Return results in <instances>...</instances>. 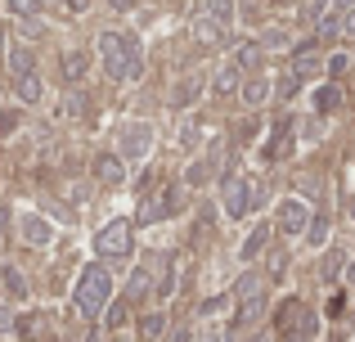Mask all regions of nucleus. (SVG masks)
I'll use <instances>...</instances> for the list:
<instances>
[{
	"mask_svg": "<svg viewBox=\"0 0 355 342\" xmlns=\"http://www.w3.org/2000/svg\"><path fill=\"white\" fill-rule=\"evenodd\" d=\"M347 9H355V0H333V14H347Z\"/></svg>",
	"mask_w": 355,
	"mask_h": 342,
	"instance_id": "41",
	"label": "nucleus"
},
{
	"mask_svg": "<svg viewBox=\"0 0 355 342\" xmlns=\"http://www.w3.org/2000/svg\"><path fill=\"white\" fill-rule=\"evenodd\" d=\"M9 63H14V77H23V72H36V54L27 50V45L9 50Z\"/></svg>",
	"mask_w": 355,
	"mask_h": 342,
	"instance_id": "22",
	"label": "nucleus"
},
{
	"mask_svg": "<svg viewBox=\"0 0 355 342\" xmlns=\"http://www.w3.org/2000/svg\"><path fill=\"white\" fill-rule=\"evenodd\" d=\"M108 298H113V275H108V266H86L77 280V289H72V307H77L81 320H95L99 311L108 307Z\"/></svg>",
	"mask_w": 355,
	"mask_h": 342,
	"instance_id": "2",
	"label": "nucleus"
},
{
	"mask_svg": "<svg viewBox=\"0 0 355 342\" xmlns=\"http://www.w3.org/2000/svg\"><path fill=\"white\" fill-rule=\"evenodd\" d=\"M261 203V185L243 180V176H225V189H220V207H225L230 221H243L252 207Z\"/></svg>",
	"mask_w": 355,
	"mask_h": 342,
	"instance_id": "4",
	"label": "nucleus"
},
{
	"mask_svg": "<svg viewBox=\"0 0 355 342\" xmlns=\"http://www.w3.org/2000/svg\"><path fill=\"white\" fill-rule=\"evenodd\" d=\"M288 72H293L297 81H315V77H324V54H320V41L297 45V54H293V63H288Z\"/></svg>",
	"mask_w": 355,
	"mask_h": 342,
	"instance_id": "7",
	"label": "nucleus"
},
{
	"mask_svg": "<svg viewBox=\"0 0 355 342\" xmlns=\"http://www.w3.org/2000/svg\"><path fill=\"white\" fill-rule=\"evenodd\" d=\"M18 230H23V239H27V243H36V248H45L54 239V225L45 216H36V212H27V216L18 221Z\"/></svg>",
	"mask_w": 355,
	"mask_h": 342,
	"instance_id": "12",
	"label": "nucleus"
},
{
	"mask_svg": "<svg viewBox=\"0 0 355 342\" xmlns=\"http://www.w3.org/2000/svg\"><path fill=\"white\" fill-rule=\"evenodd\" d=\"M171 289H175V271H166V275H162V284H157V298L166 302V298H171Z\"/></svg>",
	"mask_w": 355,
	"mask_h": 342,
	"instance_id": "35",
	"label": "nucleus"
},
{
	"mask_svg": "<svg viewBox=\"0 0 355 342\" xmlns=\"http://www.w3.org/2000/svg\"><path fill=\"white\" fill-rule=\"evenodd\" d=\"M95 176H99V185H121V180H126V162H121V153H104V158H95Z\"/></svg>",
	"mask_w": 355,
	"mask_h": 342,
	"instance_id": "13",
	"label": "nucleus"
},
{
	"mask_svg": "<svg viewBox=\"0 0 355 342\" xmlns=\"http://www.w3.org/2000/svg\"><path fill=\"white\" fill-rule=\"evenodd\" d=\"M302 86H306V81H297L293 72H284V77H279V95H284V99H293V95H297Z\"/></svg>",
	"mask_w": 355,
	"mask_h": 342,
	"instance_id": "32",
	"label": "nucleus"
},
{
	"mask_svg": "<svg viewBox=\"0 0 355 342\" xmlns=\"http://www.w3.org/2000/svg\"><path fill=\"white\" fill-rule=\"evenodd\" d=\"M347 289H351V293H355V262H351V266H347Z\"/></svg>",
	"mask_w": 355,
	"mask_h": 342,
	"instance_id": "43",
	"label": "nucleus"
},
{
	"mask_svg": "<svg viewBox=\"0 0 355 342\" xmlns=\"http://www.w3.org/2000/svg\"><path fill=\"white\" fill-rule=\"evenodd\" d=\"M108 5H117V9H130V5H135V0H108Z\"/></svg>",
	"mask_w": 355,
	"mask_h": 342,
	"instance_id": "45",
	"label": "nucleus"
},
{
	"mask_svg": "<svg viewBox=\"0 0 355 342\" xmlns=\"http://www.w3.org/2000/svg\"><path fill=\"white\" fill-rule=\"evenodd\" d=\"M95 253L99 257H130V221H108L104 230L95 234Z\"/></svg>",
	"mask_w": 355,
	"mask_h": 342,
	"instance_id": "5",
	"label": "nucleus"
},
{
	"mask_svg": "<svg viewBox=\"0 0 355 342\" xmlns=\"http://www.w3.org/2000/svg\"><path fill=\"white\" fill-rule=\"evenodd\" d=\"M261 45H270V50H279V45H288V36L284 32H266V41Z\"/></svg>",
	"mask_w": 355,
	"mask_h": 342,
	"instance_id": "37",
	"label": "nucleus"
},
{
	"mask_svg": "<svg viewBox=\"0 0 355 342\" xmlns=\"http://www.w3.org/2000/svg\"><path fill=\"white\" fill-rule=\"evenodd\" d=\"M0 334H14V311L0 307Z\"/></svg>",
	"mask_w": 355,
	"mask_h": 342,
	"instance_id": "36",
	"label": "nucleus"
},
{
	"mask_svg": "<svg viewBox=\"0 0 355 342\" xmlns=\"http://www.w3.org/2000/svg\"><path fill=\"white\" fill-rule=\"evenodd\" d=\"M59 113L63 117H81V113H86V95H81V90H68V99H63Z\"/></svg>",
	"mask_w": 355,
	"mask_h": 342,
	"instance_id": "28",
	"label": "nucleus"
},
{
	"mask_svg": "<svg viewBox=\"0 0 355 342\" xmlns=\"http://www.w3.org/2000/svg\"><path fill=\"white\" fill-rule=\"evenodd\" d=\"M342 36H355V9L342 14Z\"/></svg>",
	"mask_w": 355,
	"mask_h": 342,
	"instance_id": "38",
	"label": "nucleus"
},
{
	"mask_svg": "<svg viewBox=\"0 0 355 342\" xmlns=\"http://www.w3.org/2000/svg\"><path fill=\"white\" fill-rule=\"evenodd\" d=\"M275 5H288V0H275Z\"/></svg>",
	"mask_w": 355,
	"mask_h": 342,
	"instance_id": "49",
	"label": "nucleus"
},
{
	"mask_svg": "<svg viewBox=\"0 0 355 342\" xmlns=\"http://www.w3.org/2000/svg\"><path fill=\"white\" fill-rule=\"evenodd\" d=\"M198 18H207L211 27H220V32H225V27L234 23V0H207Z\"/></svg>",
	"mask_w": 355,
	"mask_h": 342,
	"instance_id": "16",
	"label": "nucleus"
},
{
	"mask_svg": "<svg viewBox=\"0 0 355 342\" xmlns=\"http://www.w3.org/2000/svg\"><path fill=\"white\" fill-rule=\"evenodd\" d=\"M86 72H90V54L86 50H68L63 54V77L68 81H81Z\"/></svg>",
	"mask_w": 355,
	"mask_h": 342,
	"instance_id": "18",
	"label": "nucleus"
},
{
	"mask_svg": "<svg viewBox=\"0 0 355 342\" xmlns=\"http://www.w3.org/2000/svg\"><path fill=\"white\" fill-rule=\"evenodd\" d=\"M5 289H9V298H27V280L14 271V266H5Z\"/></svg>",
	"mask_w": 355,
	"mask_h": 342,
	"instance_id": "29",
	"label": "nucleus"
},
{
	"mask_svg": "<svg viewBox=\"0 0 355 342\" xmlns=\"http://www.w3.org/2000/svg\"><path fill=\"white\" fill-rule=\"evenodd\" d=\"M153 284V271H148V262L135 271V280H130V298H144V289Z\"/></svg>",
	"mask_w": 355,
	"mask_h": 342,
	"instance_id": "30",
	"label": "nucleus"
},
{
	"mask_svg": "<svg viewBox=\"0 0 355 342\" xmlns=\"http://www.w3.org/2000/svg\"><path fill=\"white\" fill-rule=\"evenodd\" d=\"M293 140H297V135H293V117H279V122H275V131H270L266 158H270V162H284L288 153H293Z\"/></svg>",
	"mask_w": 355,
	"mask_h": 342,
	"instance_id": "11",
	"label": "nucleus"
},
{
	"mask_svg": "<svg viewBox=\"0 0 355 342\" xmlns=\"http://www.w3.org/2000/svg\"><path fill=\"white\" fill-rule=\"evenodd\" d=\"M239 95H243V104H248V108H261L270 99V77H261V72H257V77H243Z\"/></svg>",
	"mask_w": 355,
	"mask_h": 342,
	"instance_id": "14",
	"label": "nucleus"
},
{
	"mask_svg": "<svg viewBox=\"0 0 355 342\" xmlns=\"http://www.w3.org/2000/svg\"><path fill=\"white\" fill-rule=\"evenodd\" d=\"M266 243H270V225H257L248 239H243V248H239V262H257V257L266 253Z\"/></svg>",
	"mask_w": 355,
	"mask_h": 342,
	"instance_id": "17",
	"label": "nucleus"
},
{
	"mask_svg": "<svg viewBox=\"0 0 355 342\" xmlns=\"http://www.w3.org/2000/svg\"><path fill=\"white\" fill-rule=\"evenodd\" d=\"M347 68H351V54H347V50H338L333 59H324V72H329V77H342Z\"/></svg>",
	"mask_w": 355,
	"mask_h": 342,
	"instance_id": "31",
	"label": "nucleus"
},
{
	"mask_svg": "<svg viewBox=\"0 0 355 342\" xmlns=\"http://www.w3.org/2000/svg\"><path fill=\"white\" fill-rule=\"evenodd\" d=\"M148 144H153V126H144V122H130L126 126V135H121V158H144L148 153Z\"/></svg>",
	"mask_w": 355,
	"mask_h": 342,
	"instance_id": "10",
	"label": "nucleus"
},
{
	"mask_svg": "<svg viewBox=\"0 0 355 342\" xmlns=\"http://www.w3.org/2000/svg\"><path fill=\"white\" fill-rule=\"evenodd\" d=\"M342 311H347V293H338V298L329 302V316H342Z\"/></svg>",
	"mask_w": 355,
	"mask_h": 342,
	"instance_id": "39",
	"label": "nucleus"
},
{
	"mask_svg": "<svg viewBox=\"0 0 355 342\" xmlns=\"http://www.w3.org/2000/svg\"><path fill=\"white\" fill-rule=\"evenodd\" d=\"M99 59L108 81H139L144 77V54L130 32H99Z\"/></svg>",
	"mask_w": 355,
	"mask_h": 342,
	"instance_id": "1",
	"label": "nucleus"
},
{
	"mask_svg": "<svg viewBox=\"0 0 355 342\" xmlns=\"http://www.w3.org/2000/svg\"><path fill=\"white\" fill-rule=\"evenodd\" d=\"M14 90H18V104H41V99H45V81L36 77V72L14 77Z\"/></svg>",
	"mask_w": 355,
	"mask_h": 342,
	"instance_id": "15",
	"label": "nucleus"
},
{
	"mask_svg": "<svg viewBox=\"0 0 355 342\" xmlns=\"http://www.w3.org/2000/svg\"><path fill=\"white\" fill-rule=\"evenodd\" d=\"M171 342H193V338H189V329H175V338H171Z\"/></svg>",
	"mask_w": 355,
	"mask_h": 342,
	"instance_id": "44",
	"label": "nucleus"
},
{
	"mask_svg": "<svg viewBox=\"0 0 355 342\" xmlns=\"http://www.w3.org/2000/svg\"><path fill=\"white\" fill-rule=\"evenodd\" d=\"M5 9L14 18H32V14H41V0H5Z\"/></svg>",
	"mask_w": 355,
	"mask_h": 342,
	"instance_id": "27",
	"label": "nucleus"
},
{
	"mask_svg": "<svg viewBox=\"0 0 355 342\" xmlns=\"http://www.w3.org/2000/svg\"><path fill=\"white\" fill-rule=\"evenodd\" d=\"M275 325H279V334H284V342H320V316H315L311 307H302L297 298L279 302Z\"/></svg>",
	"mask_w": 355,
	"mask_h": 342,
	"instance_id": "3",
	"label": "nucleus"
},
{
	"mask_svg": "<svg viewBox=\"0 0 355 342\" xmlns=\"http://www.w3.org/2000/svg\"><path fill=\"white\" fill-rule=\"evenodd\" d=\"M275 225H279V234H306V225H311V207H306V198H284L279 203V212H275Z\"/></svg>",
	"mask_w": 355,
	"mask_h": 342,
	"instance_id": "6",
	"label": "nucleus"
},
{
	"mask_svg": "<svg viewBox=\"0 0 355 342\" xmlns=\"http://www.w3.org/2000/svg\"><path fill=\"white\" fill-rule=\"evenodd\" d=\"M338 104H342V86L338 81H324V86L315 90V113H333Z\"/></svg>",
	"mask_w": 355,
	"mask_h": 342,
	"instance_id": "19",
	"label": "nucleus"
},
{
	"mask_svg": "<svg viewBox=\"0 0 355 342\" xmlns=\"http://www.w3.org/2000/svg\"><path fill=\"white\" fill-rule=\"evenodd\" d=\"M351 221H355V198H351Z\"/></svg>",
	"mask_w": 355,
	"mask_h": 342,
	"instance_id": "48",
	"label": "nucleus"
},
{
	"mask_svg": "<svg viewBox=\"0 0 355 342\" xmlns=\"http://www.w3.org/2000/svg\"><path fill=\"white\" fill-rule=\"evenodd\" d=\"M198 342H220V329H202V338Z\"/></svg>",
	"mask_w": 355,
	"mask_h": 342,
	"instance_id": "42",
	"label": "nucleus"
},
{
	"mask_svg": "<svg viewBox=\"0 0 355 342\" xmlns=\"http://www.w3.org/2000/svg\"><path fill=\"white\" fill-rule=\"evenodd\" d=\"M252 293H261V280H257V275H243L239 289H234V298H252Z\"/></svg>",
	"mask_w": 355,
	"mask_h": 342,
	"instance_id": "33",
	"label": "nucleus"
},
{
	"mask_svg": "<svg viewBox=\"0 0 355 342\" xmlns=\"http://www.w3.org/2000/svg\"><path fill=\"white\" fill-rule=\"evenodd\" d=\"M162 329H166V316H162V311H153V316L139 320V334H144V342H157V338H162Z\"/></svg>",
	"mask_w": 355,
	"mask_h": 342,
	"instance_id": "24",
	"label": "nucleus"
},
{
	"mask_svg": "<svg viewBox=\"0 0 355 342\" xmlns=\"http://www.w3.org/2000/svg\"><path fill=\"white\" fill-rule=\"evenodd\" d=\"M306 239H311V248H324L329 243V216H311V225H306Z\"/></svg>",
	"mask_w": 355,
	"mask_h": 342,
	"instance_id": "23",
	"label": "nucleus"
},
{
	"mask_svg": "<svg viewBox=\"0 0 355 342\" xmlns=\"http://www.w3.org/2000/svg\"><path fill=\"white\" fill-rule=\"evenodd\" d=\"M333 342H338V338H333Z\"/></svg>",
	"mask_w": 355,
	"mask_h": 342,
	"instance_id": "50",
	"label": "nucleus"
},
{
	"mask_svg": "<svg viewBox=\"0 0 355 342\" xmlns=\"http://www.w3.org/2000/svg\"><path fill=\"white\" fill-rule=\"evenodd\" d=\"M198 86H202V77H184L180 86H175V95H171V104L175 108H189L193 99H198Z\"/></svg>",
	"mask_w": 355,
	"mask_h": 342,
	"instance_id": "21",
	"label": "nucleus"
},
{
	"mask_svg": "<svg viewBox=\"0 0 355 342\" xmlns=\"http://www.w3.org/2000/svg\"><path fill=\"white\" fill-rule=\"evenodd\" d=\"M261 316H266V293H252V298H239V311H234V325H230V334L243 338L248 329L261 325Z\"/></svg>",
	"mask_w": 355,
	"mask_h": 342,
	"instance_id": "8",
	"label": "nucleus"
},
{
	"mask_svg": "<svg viewBox=\"0 0 355 342\" xmlns=\"http://www.w3.org/2000/svg\"><path fill=\"white\" fill-rule=\"evenodd\" d=\"M104 320H108V329H121V325H126V307H121V302H113V307L104 311Z\"/></svg>",
	"mask_w": 355,
	"mask_h": 342,
	"instance_id": "34",
	"label": "nucleus"
},
{
	"mask_svg": "<svg viewBox=\"0 0 355 342\" xmlns=\"http://www.w3.org/2000/svg\"><path fill=\"white\" fill-rule=\"evenodd\" d=\"M0 54H5V23H0Z\"/></svg>",
	"mask_w": 355,
	"mask_h": 342,
	"instance_id": "47",
	"label": "nucleus"
},
{
	"mask_svg": "<svg viewBox=\"0 0 355 342\" xmlns=\"http://www.w3.org/2000/svg\"><path fill=\"white\" fill-rule=\"evenodd\" d=\"M68 5H72V9H77V14H81V9H86V5H90V0H68Z\"/></svg>",
	"mask_w": 355,
	"mask_h": 342,
	"instance_id": "46",
	"label": "nucleus"
},
{
	"mask_svg": "<svg viewBox=\"0 0 355 342\" xmlns=\"http://www.w3.org/2000/svg\"><path fill=\"white\" fill-rule=\"evenodd\" d=\"M18 126H23V113L18 108H0V140H9Z\"/></svg>",
	"mask_w": 355,
	"mask_h": 342,
	"instance_id": "25",
	"label": "nucleus"
},
{
	"mask_svg": "<svg viewBox=\"0 0 355 342\" xmlns=\"http://www.w3.org/2000/svg\"><path fill=\"white\" fill-rule=\"evenodd\" d=\"M5 225H9V212L0 207V253H5Z\"/></svg>",
	"mask_w": 355,
	"mask_h": 342,
	"instance_id": "40",
	"label": "nucleus"
},
{
	"mask_svg": "<svg viewBox=\"0 0 355 342\" xmlns=\"http://www.w3.org/2000/svg\"><path fill=\"white\" fill-rule=\"evenodd\" d=\"M175 212H180V189L166 185V189L157 194V203H144V207H139V221L153 225V221H166V216H175Z\"/></svg>",
	"mask_w": 355,
	"mask_h": 342,
	"instance_id": "9",
	"label": "nucleus"
},
{
	"mask_svg": "<svg viewBox=\"0 0 355 342\" xmlns=\"http://www.w3.org/2000/svg\"><path fill=\"white\" fill-rule=\"evenodd\" d=\"M14 334L23 338V342H32L36 334H41V316H23V320H14Z\"/></svg>",
	"mask_w": 355,
	"mask_h": 342,
	"instance_id": "26",
	"label": "nucleus"
},
{
	"mask_svg": "<svg viewBox=\"0 0 355 342\" xmlns=\"http://www.w3.org/2000/svg\"><path fill=\"white\" fill-rule=\"evenodd\" d=\"M211 86H216V95H230V90H234V86H243V68H239L234 59H230L225 68L216 72V81H211Z\"/></svg>",
	"mask_w": 355,
	"mask_h": 342,
	"instance_id": "20",
	"label": "nucleus"
}]
</instances>
